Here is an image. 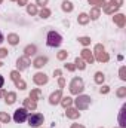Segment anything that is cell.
I'll return each instance as SVG.
<instances>
[{"label": "cell", "mask_w": 126, "mask_h": 128, "mask_svg": "<svg viewBox=\"0 0 126 128\" xmlns=\"http://www.w3.org/2000/svg\"><path fill=\"white\" fill-rule=\"evenodd\" d=\"M63 43V36L57 32H49L48 37H46V45L51 48H58Z\"/></svg>", "instance_id": "obj_1"}, {"label": "cell", "mask_w": 126, "mask_h": 128, "mask_svg": "<svg viewBox=\"0 0 126 128\" xmlns=\"http://www.w3.org/2000/svg\"><path fill=\"white\" fill-rule=\"evenodd\" d=\"M83 90H85L83 80H82L80 78H74V79L71 80V84H70V91H71V94H77V96H79Z\"/></svg>", "instance_id": "obj_2"}, {"label": "cell", "mask_w": 126, "mask_h": 128, "mask_svg": "<svg viewBox=\"0 0 126 128\" xmlns=\"http://www.w3.org/2000/svg\"><path fill=\"white\" fill-rule=\"evenodd\" d=\"M27 121H28V125L30 127L37 128L43 124V115L42 113H31V115H28Z\"/></svg>", "instance_id": "obj_3"}, {"label": "cell", "mask_w": 126, "mask_h": 128, "mask_svg": "<svg viewBox=\"0 0 126 128\" xmlns=\"http://www.w3.org/2000/svg\"><path fill=\"white\" fill-rule=\"evenodd\" d=\"M27 118H28V112H27V109H25V107L16 109V110H15V113H13V121H15V122H18V124L25 122V121H27Z\"/></svg>", "instance_id": "obj_4"}, {"label": "cell", "mask_w": 126, "mask_h": 128, "mask_svg": "<svg viewBox=\"0 0 126 128\" xmlns=\"http://www.w3.org/2000/svg\"><path fill=\"white\" fill-rule=\"evenodd\" d=\"M74 103H76V107H77L79 110H85V109H88V107H89L91 97H88V96H79V97H77V100H76Z\"/></svg>", "instance_id": "obj_5"}, {"label": "cell", "mask_w": 126, "mask_h": 128, "mask_svg": "<svg viewBox=\"0 0 126 128\" xmlns=\"http://www.w3.org/2000/svg\"><path fill=\"white\" fill-rule=\"evenodd\" d=\"M95 51H96V60L98 61H108V55L105 54V51H104V48L101 45H96Z\"/></svg>", "instance_id": "obj_6"}, {"label": "cell", "mask_w": 126, "mask_h": 128, "mask_svg": "<svg viewBox=\"0 0 126 128\" xmlns=\"http://www.w3.org/2000/svg\"><path fill=\"white\" fill-rule=\"evenodd\" d=\"M33 80H34V84H37V85H45V84L48 82V76H46L45 73H37V74H34Z\"/></svg>", "instance_id": "obj_7"}, {"label": "cell", "mask_w": 126, "mask_h": 128, "mask_svg": "<svg viewBox=\"0 0 126 128\" xmlns=\"http://www.w3.org/2000/svg\"><path fill=\"white\" fill-rule=\"evenodd\" d=\"M18 70H25L28 66H30V60H28V57H21V58H18Z\"/></svg>", "instance_id": "obj_8"}, {"label": "cell", "mask_w": 126, "mask_h": 128, "mask_svg": "<svg viewBox=\"0 0 126 128\" xmlns=\"http://www.w3.org/2000/svg\"><path fill=\"white\" fill-rule=\"evenodd\" d=\"M48 63V58L46 57H39V58H36L34 60V67H37V68H40V67H43L45 64Z\"/></svg>", "instance_id": "obj_9"}, {"label": "cell", "mask_w": 126, "mask_h": 128, "mask_svg": "<svg viewBox=\"0 0 126 128\" xmlns=\"http://www.w3.org/2000/svg\"><path fill=\"white\" fill-rule=\"evenodd\" d=\"M82 58L86 60L88 63H92V61H94V55H92L91 51H88V49H83V51H82Z\"/></svg>", "instance_id": "obj_10"}, {"label": "cell", "mask_w": 126, "mask_h": 128, "mask_svg": "<svg viewBox=\"0 0 126 128\" xmlns=\"http://www.w3.org/2000/svg\"><path fill=\"white\" fill-rule=\"evenodd\" d=\"M60 98H61V90H58L57 92H54L51 98H49V101H51V104H57V103H60Z\"/></svg>", "instance_id": "obj_11"}, {"label": "cell", "mask_w": 126, "mask_h": 128, "mask_svg": "<svg viewBox=\"0 0 126 128\" xmlns=\"http://www.w3.org/2000/svg\"><path fill=\"white\" fill-rule=\"evenodd\" d=\"M24 107L25 109H36L37 107V104H36V101L34 100H31V98H27V100H24Z\"/></svg>", "instance_id": "obj_12"}, {"label": "cell", "mask_w": 126, "mask_h": 128, "mask_svg": "<svg viewBox=\"0 0 126 128\" xmlns=\"http://www.w3.org/2000/svg\"><path fill=\"white\" fill-rule=\"evenodd\" d=\"M4 97H6V103H7V104H12V103H15V100H16V94H15V92H7Z\"/></svg>", "instance_id": "obj_13"}, {"label": "cell", "mask_w": 126, "mask_h": 128, "mask_svg": "<svg viewBox=\"0 0 126 128\" xmlns=\"http://www.w3.org/2000/svg\"><path fill=\"white\" fill-rule=\"evenodd\" d=\"M67 118L76 119V118H79V112H77L76 109H68V110H67Z\"/></svg>", "instance_id": "obj_14"}, {"label": "cell", "mask_w": 126, "mask_h": 128, "mask_svg": "<svg viewBox=\"0 0 126 128\" xmlns=\"http://www.w3.org/2000/svg\"><path fill=\"white\" fill-rule=\"evenodd\" d=\"M18 40H19V37H18L16 34H9V36H7V42H9L10 45H16Z\"/></svg>", "instance_id": "obj_15"}, {"label": "cell", "mask_w": 126, "mask_h": 128, "mask_svg": "<svg viewBox=\"0 0 126 128\" xmlns=\"http://www.w3.org/2000/svg\"><path fill=\"white\" fill-rule=\"evenodd\" d=\"M24 52H25V57H30V55H34V54H36V46H34V45H31V46H27Z\"/></svg>", "instance_id": "obj_16"}, {"label": "cell", "mask_w": 126, "mask_h": 128, "mask_svg": "<svg viewBox=\"0 0 126 128\" xmlns=\"http://www.w3.org/2000/svg\"><path fill=\"white\" fill-rule=\"evenodd\" d=\"M114 21H116L120 27L125 26V16H123V15H116V16H114Z\"/></svg>", "instance_id": "obj_17"}, {"label": "cell", "mask_w": 126, "mask_h": 128, "mask_svg": "<svg viewBox=\"0 0 126 128\" xmlns=\"http://www.w3.org/2000/svg\"><path fill=\"white\" fill-rule=\"evenodd\" d=\"M76 67H79L80 70H85L86 66H85V60H83L82 57H80V58H76Z\"/></svg>", "instance_id": "obj_18"}, {"label": "cell", "mask_w": 126, "mask_h": 128, "mask_svg": "<svg viewBox=\"0 0 126 128\" xmlns=\"http://www.w3.org/2000/svg\"><path fill=\"white\" fill-rule=\"evenodd\" d=\"M63 10H65V12H71V10H73V4H71L70 2L65 0V2L63 3Z\"/></svg>", "instance_id": "obj_19"}, {"label": "cell", "mask_w": 126, "mask_h": 128, "mask_svg": "<svg viewBox=\"0 0 126 128\" xmlns=\"http://www.w3.org/2000/svg\"><path fill=\"white\" fill-rule=\"evenodd\" d=\"M71 103H73V100H71L70 97H64L63 101H61V104H63L64 107H68V106H71Z\"/></svg>", "instance_id": "obj_20"}, {"label": "cell", "mask_w": 126, "mask_h": 128, "mask_svg": "<svg viewBox=\"0 0 126 128\" xmlns=\"http://www.w3.org/2000/svg\"><path fill=\"white\" fill-rule=\"evenodd\" d=\"M27 12H28L30 15L37 14V8H36V4H28V6H27Z\"/></svg>", "instance_id": "obj_21"}, {"label": "cell", "mask_w": 126, "mask_h": 128, "mask_svg": "<svg viewBox=\"0 0 126 128\" xmlns=\"http://www.w3.org/2000/svg\"><path fill=\"white\" fill-rule=\"evenodd\" d=\"M88 21H89V16H88L86 14H82V15L79 16V22H80V24H86Z\"/></svg>", "instance_id": "obj_22"}, {"label": "cell", "mask_w": 126, "mask_h": 128, "mask_svg": "<svg viewBox=\"0 0 126 128\" xmlns=\"http://www.w3.org/2000/svg\"><path fill=\"white\" fill-rule=\"evenodd\" d=\"M95 82H96V84H102V82H104V74L98 72V73L95 74Z\"/></svg>", "instance_id": "obj_23"}, {"label": "cell", "mask_w": 126, "mask_h": 128, "mask_svg": "<svg viewBox=\"0 0 126 128\" xmlns=\"http://www.w3.org/2000/svg\"><path fill=\"white\" fill-rule=\"evenodd\" d=\"M39 97H40V91H39V90H33V91H31V94H30V98L36 101V100H37Z\"/></svg>", "instance_id": "obj_24"}, {"label": "cell", "mask_w": 126, "mask_h": 128, "mask_svg": "<svg viewBox=\"0 0 126 128\" xmlns=\"http://www.w3.org/2000/svg\"><path fill=\"white\" fill-rule=\"evenodd\" d=\"M49 15H51V10H49V9H46V8H43V9L40 10V16H42V18H48Z\"/></svg>", "instance_id": "obj_25"}, {"label": "cell", "mask_w": 126, "mask_h": 128, "mask_svg": "<svg viewBox=\"0 0 126 128\" xmlns=\"http://www.w3.org/2000/svg\"><path fill=\"white\" fill-rule=\"evenodd\" d=\"M0 121L7 124V122L10 121V116H9V115H6V113H1V112H0Z\"/></svg>", "instance_id": "obj_26"}, {"label": "cell", "mask_w": 126, "mask_h": 128, "mask_svg": "<svg viewBox=\"0 0 126 128\" xmlns=\"http://www.w3.org/2000/svg\"><path fill=\"white\" fill-rule=\"evenodd\" d=\"M98 16H99V9H92V12H91V18L92 20H98Z\"/></svg>", "instance_id": "obj_27"}, {"label": "cell", "mask_w": 126, "mask_h": 128, "mask_svg": "<svg viewBox=\"0 0 126 128\" xmlns=\"http://www.w3.org/2000/svg\"><path fill=\"white\" fill-rule=\"evenodd\" d=\"M15 84H16V86H18L19 90H24V88H25V82H24V80H21V79L15 80Z\"/></svg>", "instance_id": "obj_28"}, {"label": "cell", "mask_w": 126, "mask_h": 128, "mask_svg": "<svg viewBox=\"0 0 126 128\" xmlns=\"http://www.w3.org/2000/svg\"><path fill=\"white\" fill-rule=\"evenodd\" d=\"M125 109H126V106H123L122 112H120V127L122 128H125V121H123V112H125Z\"/></svg>", "instance_id": "obj_29"}, {"label": "cell", "mask_w": 126, "mask_h": 128, "mask_svg": "<svg viewBox=\"0 0 126 128\" xmlns=\"http://www.w3.org/2000/svg\"><path fill=\"white\" fill-rule=\"evenodd\" d=\"M79 42H80L82 45H89V43H91V39H89V37H80Z\"/></svg>", "instance_id": "obj_30"}, {"label": "cell", "mask_w": 126, "mask_h": 128, "mask_svg": "<svg viewBox=\"0 0 126 128\" xmlns=\"http://www.w3.org/2000/svg\"><path fill=\"white\" fill-rule=\"evenodd\" d=\"M89 3H91V4H98V6L105 4V2H104V0H89Z\"/></svg>", "instance_id": "obj_31"}, {"label": "cell", "mask_w": 126, "mask_h": 128, "mask_svg": "<svg viewBox=\"0 0 126 128\" xmlns=\"http://www.w3.org/2000/svg\"><path fill=\"white\" fill-rule=\"evenodd\" d=\"M65 58H67V51L58 52V60H65Z\"/></svg>", "instance_id": "obj_32"}, {"label": "cell", "mask_w": 126, "mask_h": 128, "mask_svg": "<svg viewBox=\"0 0 126 128\" xmlns=\"http://www.w3.org/2000/svg\"><path fill=\"white\" fill-rule=\"evenodd\" d=\"M10 76H12V79H13V82L19 79V73H18V72H12V73H10Z\"/></svg>", "instance_id": "obj_33"}, {"label": "cell", "mask_w": 126, "mask_h": 128, "mask_svg": "<svg viewBox=\"0 0 126 128\" xmlns=\"http://www.w3.org/2000/svg\"><path fill=\"white\" fill-rule=\"evenodd\" d=\"M125 92H126V88H122V90H119V91H117V96L123 97V96H125Z\"/></svg>", "instance_id": "obj_34"}, {"label": "cell", "mask_w": 126, "mask_h": 128, "mask_svg": "<svg viewBox=\"0 0 126 128\" xmlns=\"http://www.w3.org/2000/svg\"><path fill=\"white\" fill-rule=\"evenodd\" d=\"M7 55V51L6 49H0V58H3V57H6Z\"/></svg>", "instance_id": "obj_35"}, {"label": "cell", "mask_w": 126, "mask_h": 128, "mask_svg": "<svg viewBox=\"0 0 126 128\" xmlns=\"http://www.w3.org/2000/svg\"><path fill=\"white\" fill-rule=\"evenodd\" d=\"M65 67H67V68H68L70 72H73V70L76 68V66H73V64H65Z\"/></svg>", "instance_id": "obj_36"}, {"label": "cell", "mask_w": 126, "mask_h": 128, "mask_svg": "<svg viewBox=\"0 0 126 128\" xmlns=\"http://www.w3.org/2000/svg\"><path fill=\"white\" fill-rule=\"evenodd\" d=\"M46 3H48V0H37V4L39 6H45Z\"/></svg>", "instance_id": "obj_37"}, {"label": "cell", "mask_w": 126, "mask_h": 128, "mask_svg": "<svg viewBox=\"0 0 126 128\" xmlns=\"http://www.w3.org/2000/svg\"><path fill=\"white\" fill-rule=\"evenodd\" d=\"M120 78H122V79H126V76H125V67H122V68H120Z\"/></svg>", "instance_id": "obj_38"}, {"label": "cell", "mask_w": 126, "mask_h": 128, "mask_svg": "<svg viewBox=\"0 0 126 128\" xmlns=\"http://www.w3.org/2000/svg\"><path fill=\"white\" fill-rule=\"evenodd\" d=\"M101 92L107 94V92H108V86H102V88H101Z\"/></svg>", "instance_id": "obj_39"}, {"label": "cell", "mask_w": 126, "mask_h": 128, "mask_svg": "<svg viewBox=\"0 0 126 128\" xmlns=\"http://www.w3.org/2000/svg\"><path fill=\"white\" fill-rule=\"evenodd\" d=\"M3 84H4V79H3V76H1V74H0V88H1V86H3Z\"/></svg>", "instance_id": "obj_40"}, {"label": "cell", "mask_w": 126, "mask_h": 128, "mask_svg": "<svg viewBox=\"0 0 126 128\" xmlns=\"http://www.w3.org/2000/svg\"><path fill=\"white\" fill-rule=\"evenodd\" d=\"M71 128H85V127H82V125H79V124H73Z\"/></svg>", "instance_id": "obj_41"}, {"label": "cell", "mask_w": 126, "mask_h": 128, "mask_svg": "<svg viewBox=\"0 0 126 128\" xmlns=\"http://www.w3.org/2000/svg\"><path fill=\"white\" fill-rule=\"evenodd\" d=\"M19 4H27V0H18Z\"/></svg>", "instance_id": "obj_42"}, {"label": "cell", "mask_w": 126, "mask_h": 128, "mask_svg": "<svg viewBox=\"0 0 126 128\" xmlns=\"http://www.w3.org/2000/svg\"><path fill=\"white\" fill-rule=\"evenodd\" d=\"M60 86H61V88H63V86H64V79H63V78L60 79Z\"/></svg>", "instance_id": "obj_43"}, {"label": "cell", "mask_w": 126, "mask_h": 128, "mask_svg": "<svg viewBox=\"0 0 126 128\" xmlns=\"http://www.w3.org/2000/svg\"><path fill=\"white\" fill-rule=\"evenodd\" d=\"M4 96H6V91L1 90V91H0V97H4Z\"/></svg>", "instance_id": "obj_44"}, {"label": "cell", "mask_w": 126, "mask_h": 128, "mask_svg": "<svg viewBox=\"0 0 126 128\" xmlns=\"http://www.w3.org/2000/svg\"><path fill=\"white\" fill-rule=\"evenodd\" d=\"M1 42H3V34L0 33V43H1Z\"/></svg>", "instance_id": "obj_45"}, {"label": "cell", "mask_w": 126, "mask_h": 128, "mask_svg": "<svg viewBox=\"0 0 126 128\" xmlns=\"http://www.w3.org/2000/svg\"><path fill=\"white\" fill-rule=\"evenodd\" d=\"M1 66H3V63H1V61H0V67H1Z\"/></svg>", "instance_id": "obj_46"}, {"label": "cell", "mask_w": 126, "mask_h": 128, "mask_svg": "<svg viewBox=\"0 0 126 128\" xmlns=\"http://www.w3.org/2000/svg\"><path fill=\"white\" fill-rule=\"evenodd\" d=\"M0 3H1V0H0Z\"/></svg>", "instance_id": "obj_47"}]
</instances>
